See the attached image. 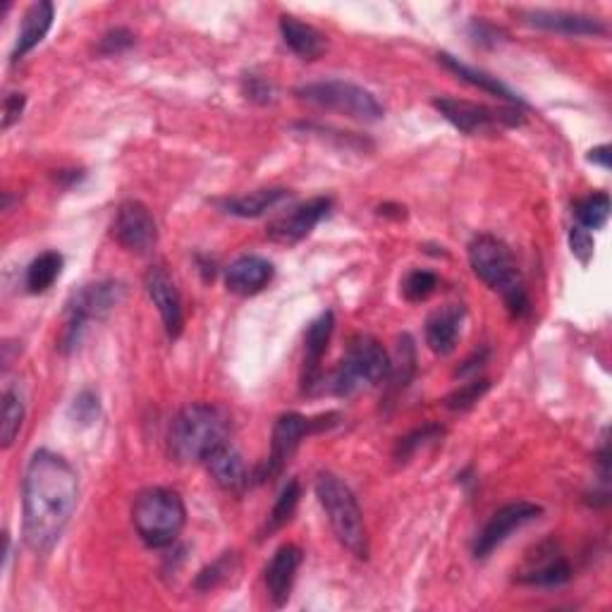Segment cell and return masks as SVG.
Instances as JSON below:
<instances>
[{
  "instance_id": "1",
  "label": "cell",
  "mask_w": 612,
  "mask_h": 612,
  "mask_svg": "<svg viewBox=\"0 0 612 612\" xmlns=\"http://www.w3.org/2000/svg\"><path fill=\"white\" fill-rule=\"evenodd\" d=\"M79 478L58 452L36 450L22 484V534L34 553H50L77 510Z\"/></svg>"
},
{
  "instance_id": "2",
  "label": "cell",
  "mask_w": 612,
  "mask_h": 612,
  "mask_svg": "<svg viewBox=\"0 0 612 612\" xmlns=\"http://www.w3.org/2000/svg\"><path fill=\"white\" fill-rule=\"evenodd\" d=\"M230 429V415L218 405L196 403L184 407L170 423V455L182 464L206 462L213 450L228 443Z\"/></svg>"
},
{
  "instance_id": "3",
  "label": "cell",
  "mask_w": 612,
  "mask_h": 612,
  "mask_svg": "<svg viewBox=\"0 0 612 612\" xmlns=\"http://www.w3.org/2000/svg\"><path fill=\"white\" fill-rule=\"evenodd\" d=\"M469 265L474 275L505 299L514 318H524L531 309L522 271L512 249L496 235H478L469 245Z\"/></svg>"
},
{
  "instance_id": "4",
  "label": "cell",
  "mask_w": 612,
  "mask_h": 612,
  "mask_svg": "<svg viewBox=\"0 0 612 612\" xmlns=\"http://www.w3.org/2000/svg\"><path fill=\"white\" fill-rule=\"evenodd\" d=\"M132 522L149 548H168L188 524V508L178 490L163 486L144 488L132 505Z\"/></svg>"
},
{
  "instance_id": "5",
  "label": "cell",
  "mask_w": 612,
  "mask_h": 612,
  "mask_svg": "<svg viewBox=\"0 0 612 612\" xmlns=\"http://www.w3.org/2000/svg\"><path fill=\"white\" fill-rule=\"evenodd\" d=\"M316 498L328 517V524L336 539L359 560L369 557V534L362 508L352 494V488L336 474H318Z\"/></svg>"
},
{
  "instance_id": "6",
  "label": "cell",
  "mask_w": 612,
  "mask_h": 612,
  "mask_svg": "<svg viewBox=\"0 0 612 612\" xmlns=\"http://www.w3.org/2000/svg\"><path fill=\"white\" fill-rule=\"evenodd\" d=\"M390 369L393 359L376 338L356 336L330 378V390L338 397H352L388 381Z\"/></svg>"
},
{
  "instance_id": "7",
  "label": "cell",
  "mask_w": 612,
  "mask_h": 612,
  "mask_svg": "<svg viewBox=\"0 0 612 612\" xmlns=\"http://www.w3.org/2000/svg\"><path fill=\"white\" fill-rule=\"evenodd\" d=\"M125 299V285L120 281H99L79 287L65 304V328L60 336V350L72 352L82 340L89 324L103 321Z\"/></svg>"
},
{
  "instance_id": "8",
  "label": "cell",
  "mask_w": 612,
  "mask_h": 612,
  "mask_svg": "<svg viewBox=\"0 0 612 612\" xmlns=\"http://www.w3.org/2000/svg\"><path fill=\"white\" fill-rule=\"evenodd\" d=\"M295 94L299 97V101L316 105V109L340 113L344 117L359 120V123H378V120L385 117L383 103L369 89L354 82H344V79H326V82L304 84Z\"/></svg>"
},
{
  "instance_id": "9",
  "label": "cell",
  "mask_w": 612,
  "mask_h": 612,
  "mask_svg": "<svg viewBox=\"0 0 612 612\" xmlns=\"http://www.w3.org/2000/svg\"><path fill=\"white\" fill-rule=\"evenodd\" d=\"M433 109L441 113L452 127L462 135H488L498 127H517L524 123V113L519 109H488L484 103L462 101V99H435Z\"/></svg>"
},
{
  "instance_id": "10",
  "label": "cell",
  "mask_w": 612,
  "mask_h": 612,
  "mask_svg": "<svg viewBox=\"0 0 612 612\" xmlns=\"http://www.w3.org/2000/svg\"><path fill=\"white\" fill-rule=\"evenodd\" d=\"M332 417V415H330ZM330 417H321V419H306L304 415H297V411H287V415H281L273 426V441H271V455L269 460L263 462V467L259 469L257 478L259 481H265V478H275L285 472V467L290 464L292 455H295L299 443L304 441L309 433H316L326 429V421Z\"/></svg>"
},
{
  "instance_id": "11",
  "label": "cell",
  "mask_w": 612,
  "mask_h": 612,
  "mask_svg": "<svg viewBox=\"0 0 612 612\" xmlns=\"http://www.w3.org/2000/svg\"><path fill=\"white\" fill-rule=\"evenodd\" d=\"M541 514H543L541 505L529 502V500L510 502V505H505V508H500L498 512H494V517H490L486 526L481 529V534L476 536V543H474L476 560H486V557L496 548H500V545L514 534V531H519L531 522H536Z\"/></svg>"
},
{
  "instance_id": "12",
  "label": "cell",
  "mask_w": 612,
  "mask_h": 612,
  "mask_svg": "<svg viewBox=\"0 0 612 612\" xmlns=\"http://www.w3.org/2000/svg\"><path fill=\"white\" fill-rule=\"evenodd\" d=\"M113 237L120 247L132 251V254H151L158 245V225L149 206L135 202V199L120 204L113 220Z\"/></svg>"
},
{
  "instance_id": "13",
  "label": "cell",
  "mask_w": 612,
  "mask_h": 612,
  "mask_svg": "<svg viewBox=\"0 0 612 612\" xmlns=\"http://www.w3.org/2000/svg\"><path fill=\"white\" fill-rule=\"evenodd\" d=\"M517 579L526 587L555 589L571 579V565L555 541H545L536 545L534 555H526L524 567L519 569Z\"/></svg>"
},
{
  "instance_id": "14",
  "label": "cell",
  "mask_w": 612,
  "mask_h": 612,
  "mask_svg": "<svg viewBox=\"0 0 612 612\" xmlns=\"http://www.w3.org/2000/svg\"><path fill=\"white\" fill-rule=\"evenodd\" d=\"M330 208L332 202L328 196H314L309 202L292 206L269 225V237L277 245H297L314 233L316 225L328 216Z\"/></svg>"
},
{
  "instance_id": "15",
  "label": "cell",
  "mask_w": 612,
  "mask_h": 612,
  "mask_svg": "<svg viewBox=\"0 0 612 612\" xmlns=\"http://www.w3.org/2000/svg\"><path fill=\"white\" fill-rule=\"evenodd\" d=\"M144 287H146V295H149V299L158 309V314H161L168 336L172 340L180 338V332L184 328L182 297H180V290H178L175 281H172L170 273L166 271V265H161V263L151 265V269L144 275Z\"/></svg>"
},
{
  "instance_id": "16",
  "label": "cell",
  "mask_w": 612,
  "mask_h": 612,
  "mask_svg": "<svg viewBox=\"0 0 612 612\" xmlns=\"http://www.w3.org/2000/svg\"><path fill=\"white\" fill-rule=\"evenodd\" d=\"M522 18L529 26H536L543 32L565 34V36H603L608 26L603 20L583 15V12H569V10H526Z\"/></svg>"
},
{
  "instance_id": "17",
  "label": "cell",
  "mask_w": 612,
  "mask_h": 612,
  "mask_svg": "<svg viewBox=\"0 0 612 612\" xmlns=\"http://www.w3.org/2000/svg\"><path fill=\"white\" fill-rule=\"evenodd\" d=\"M302 557L304 553L299 545L285 543L273 553L269 567H265V589H269V598L275 608L287 605L302 565Z\"/></svg>"
},
{
  "instance_id": "18",
  "label": "cell",
  "mask_w": 612,
  "mask_h": 612,
  "mask_svg": "<svg viewBox=\"0 0 612 612\" xmlns=\"http://www.w3.org/2000/svg\"><path fill=\"white\" fill-rule=\"evenodd\" d=\"M273 275L275 269L269 259L245 254L228 265V271H225V287H228L233 295L254 297L271 285Z\"/></svg>"
},
{
  "instance_id": "19",
  "label": "cell",
  "mask_w": 612,
  "mask_h": 612,
  "mask_svg": "<svg viewBox=\"0 0 612 612\" xmlns=\"http://www.w3.org/2000/svg\"><path fill=\"white\" fill-rule=\"evenodd\" d=\"M332 330H336V314L324 311L321 316H316L314 321L306 328L304 336V390H311L321 376V362L328 352V344L332 338Z\"/></svg>"
},
{
  "instance_id": "20",
  "label": "cell",
  "mask_w": 612,
  "mask_h": 612,
  "mask_svg": "<svg viewBox=\"0 0 612 612\" xmlns=\"http://www.w3.org/2000/svg\"><path fill=\"white\" fill-rule=\"evenodd\" d=\"M464 306L462 304H447L443 309H438L426 321V344L441 356L455 352L462 324H464Z\"/></svg>"
},
{
  "instance_id": "21",
  "label": "cell",
  "mask_w": 612,
  "mask_h": 612,
  "mask_svg": "<svg viewBox=\"0 0 612 612\" xmlns=\"http://www.w3.org/2000/svg\"><path fill=\"white\" fill-rule=\"evenodd\" d=\"M204 464L208 474L213 476V481H216L223 490H228V494H239V490L247 488L249 484L247 464L242 455L237 452V447L230 445V441L213 450Z\"/></svg>"
},
{
  "instance_id": "22",
  "label": "cell",
  "mask_w": 612,
  "mask_h": 612,
  "mask_svg": "<svg viewBox=\"0 0 612 612\" xmlns=\"http://www.w3.org/2000/svg\"><path fill=\"white\" fill-rule=\"evenodd\" d=\"M53 18H56V8H53V3H48V0H38V3H32L30 8H26L24 18H22V26L18 32L15 48H12V63L22 60L26 53H32L38 44L44 42L53 26Z\"/></svg>"
},
{
  "instance_id": "23",
  "label": "cell",
  "mask_w": 612,
  "mask_h": 612,
  "mask_svg": "<svg viewBox=\"0 0 612 612\" xmlns=\"http://www.w3.org/2000/svg\"><path fill=\"white\" fill-rule=\"evenodd\" d=\"M281 34L285 46L299 56L302 60H316L324 56L326 50V36L316 30V26L306 24L292 15L281 18Z\"/></svg>"
},
{
  "instance_id": "24",
  "label": "cell",
  "mask_w": 612,
  "mask_h": 612,
  "mask_svg": "<svg viewBox=\"0 0 612 612\" xmlns=\"http://www.w3.org/2000/svg\"><path fill=\"white\" fill-rule=\"evenodd\" d=\"M285 199H290L287 190L265 188V190H257V192H249V194H242V196L225 199L223 211L230 213V216H237V218H261L269 211H273L275 206H281Z\"/></svg>"
},
{
  "instance_id": "25",
  "label": "cell",
  "mask_w": 612,
  "mask_h": 612,
  "mask_svg": "<svg viewBox=\"0 0 612 612\" xmlns=\"http://www.w3.org/2000/svg\"><path fill=\"white\" fill-rule=\"evenodd\" d=\"M438 60H441L450 72H455L462 79V82H467V84H472L476 89H481V91H486V94H490V97H498L502 101H510V103L522 105V99H519L512 89L505 87L498 77H490L484 70H476V68H472V65H464L457 58H452L450 53H441V56H438Z\"/></svg>"
},
{
  "instance_id": "26",
  "label": "cell",
  "mask_w": 612,
  "mask_h": 612,
  "mask_svg": "<svg viewBox=\"0 0 612 612\" xmlns=\"http://www.w3.org/2000/svg\"><path fill=\"white\" fill-rule=\"evenodd\" d=\"M63 263L65 261L58 251H44V254H38L30 263V269H26V275H24L26 290H30L32 295H44V292H48L53 287V283L60 277Z\"/></svg>"
},
{
  "instance_id": "27",
  "label": "cell",
  "mask_w": 612,
  "mask_h": 612,
  "mask_svg": "<svg viewBox=\"0 0 612 612\" xmlns=\"http://www.w3.org/2000/svg\"><path fill=\"white\" fill-rule=\"evenodd\" d=\"M575 218L583 230H603L610 218V196L605 192H596L587 199H579L575 204Z\"/></svg>"
},
{
  "instance_id": "28",
  "label": "cell",
  "mask_w": 612,
  "mask_h": 612,
  "mask_svg": "<svg viewBox=\"0 0 612 612\" xmlns=\"http://www.w3.org/2000/svg\"><path fill=\"white\" fill-rule=\"evenodd\" d=\"M239 571V557L235 553H223L216 563H211L199 571L194 579L196 591H216L223 583H228Z\"/></svg>"
},
{
  "instance_id": "29",
  "label": "cell",
  "mask_w": 612,
  "mask_h": 612,
  "mask_svg": "<svg viewBox=\"0 0 612 612\" xmlns=\"http://www.w3.org/2000/svg\"><path fill=\"white\" fill-rule=\"evenodd\" d=\"M24 423V400L20 390L5 388L3 390V421H0V441L3 447H10L18 441Z\"/></svg>"
},
{
  "instance_id": "30",
  "label": "cell",
  "mask_w": 612,
  "mask_h": 612,
  "mask_svg": "<svg viewBox=\"0 0 612 612\" xmlns=\"http://www.w3.org/2000/svg\"><path fill=\"white\" fill-rule=\"evenodd\" d=\"M415 369H417V354H415V344H411V338L405 336L397 344V359L393 362L390 369V376L385 383H390V390L393 393H400L407 388V383L415 376Z\"/></svg>"
},
{
  "instance_id": "31",
  "label": "cell",
  "mask_w": 612,
  "mask_h": 612,
  "mask_svg": "<svg viewBox=\"0 0 612 612\" xmlns=\"http://www.w3.org/2000/svg\"><path fill=\"white\" fill-rule=\"evenodd\" d=\"M299 498H302L299 481L292 478V481H287L285 488L281 490V496H277L273 510L269 514V524H265V531H269V534H273V531H277V529H283L290 522L292 514H295V510H297Z\"/></svg>"
},
{
  "instance_id": "32",
  "label": "cell",
  "mask_w": 612,
  "mask_h": 612,
  "mask_svg": "<svg viewBox=\"0 0 612 612\" xmlns=\"http://www.w3.org/2000/svg\"><path fill=\"white\" fill-rule=\"evenodd\" d=\"M445 435V429L443 426H438V423H426L421 426V429L417 431H411L407 433L405 438H400V443H397L395 447V457L400 460V462H407L415 452L423 445H429V443H435V441H441V438Z\"/></svg>"
},
{
  "instance_id": "33",
  "label": "cell",
  "mask_w": 612,
  "mask_h": 612,
  "mask_svg": "<svg viewBox=\"0 0 612 612\" xmlns=\"http://www.w3.org/2000/svg\"><path fill=\"white\" fill-rule=\"evenodd\" d=\"M490 381L488 378H478L474 376L469 383H462L457 390H452L445 397V407L452 411H467L472 409L481 397L488 393Z\"/></svg>"
},
{
  "instance_id": "34",
  "label": "cell",
  "mask_w": 612,
  "mask_h": 612,
  "mask_svg": "<svg viewBox=\"0 0 612 612\" xmlns=\"http://www.w3.org/2000/svg\"><path fill=\"white\" fill-rule=\"evenodd\" d=\"M435 287H438V275L431 271H421V269L411 271L403 283V292H405L407 302L429 299L435 292Z\"/></svg>"
},
{
  "instance_id": "35",
  "label": "cell",
  "mask_w": 612,
  "mask_h": 612,
  "mask_svg": "<svg viewBox=\"0 0 612 612\" xmlns=\"http://www.w3.org/2000/svg\"><path fill=\"white\" fill-rule=\"evenodd\" d=\"M101 415V403H99V395L94 390H82L79 393L72 407H70V417L75 423L79 426H91Z\"/></svg>"
},
{
  "instance_id": "36",
  "label": "cell",
  "mask_w": 612,
  "mask_h": 612,
  "mask_svg": "<svg viewBox=\"0 0 612 612\" xmlns=\"http://www.w3.org/2000/svg\"><path fill=\"white\" fill-rule=\"evenodd\" d=\"M132 44H135V34L127 30H111L101 36L99 42V53L101 56H117V53L127 50Z\"/></svg>"
},
{
  "instance_id": "37",
  "label": "cell",
  "mask_w": 612,
  "mask_h": 612,
  "mask_svg": "<svg viewBox=\"0 0 612 612\" xmlns=\"http://www.w3.org/2000/svg\"><path fill=\"white\" fill-rule=\"evenodd\" d=\"M569 247H571V254H575L583 265L593 259V249H596L593 235L589 230L579 228V225H575L569 233Z\"/></svg>"
},
{
  "instance_id": "38",
  "label": "cell",
  "mask_w": 612,
  "mask_h": 612,
  "mask_svg": "<svg viewBox=\"0 0 612 612\" xmlns=\"http://www.w3.org/2000/svg\"><path fill=\"white\" fill-rule=\"evenodd\" d=\"M245 94H247V99L257 101V103H271L275 97V89L265 82V79L251 75L249 79H245Z\"/></svg>"
},
{
  "instance_id": "39",
  "label": "cell",
  "mask_w": 612,
  "mask_h": 612,
  "mask_svg": "<svg viewBox=\"0 0 612 612\" xmlns=\"http://www.w3.org/2000/svg\"><path fill=\"white\" fill-rule=\"evenodd\" d=\"M24 105H26L24 94H8L5 97V103H3V129H10L12 125L18 123V120L22 117V113H24Z\"/></svg>"
},
{
  "instance_id": "40",
  "label": "cell",
  "mask_w": 612,
  "mask_h": 612,
  "mask_svg": "<svg viewBox=\"0 0 612 612\" xmlns=\"http://www.w3.org/2000/svg\"><path fill=\"white\" fill-rule=\"evenodd\" d=\"M486 359H488V350H481V352H474V356H469L467 362H464V366H460L457 369V376H478V371L484 369V364H486Z\"/></svg>"
},
{
  "instance_id": "41",
  "label": "cell",
  "mask_w": 612,
  "mask_h": 612,
  "mask_svg": "<svg viewBox=\"0 0 612 612\" xmlns=\"http://www.w3.org/2000/svg\"><path fill=\"white\" fill-rule=\"evenodd\" d=\"M498 34H500V32L496 30V26H490V24H486V22H481V20L472 22V36L476 38V42H481V44H484V42H494V44H496Z\"/></svg>"
},
{
  "instance_id": "42",
  "label": "cell",
  "mask_w": 612,
  "mask_h": 612,
  "mask_svg": "<svg viewBox=\"0 0 612 612\" xmlns=\"http://www.w3.org/2000/svg\"><path fill=\"white\" fill-rule=\"evenodd\" d=\"M589 161L593 166H601L603 170H610V146L608 144L596 146V149L589 151Z\"/></svg>"
}]
</instances>
